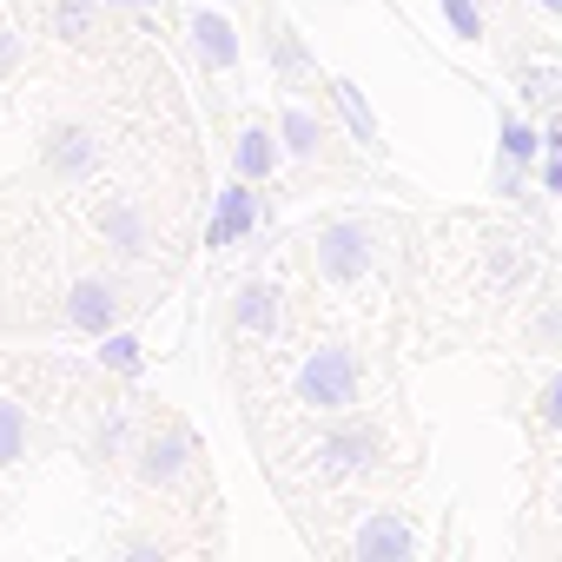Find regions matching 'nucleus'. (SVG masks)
Returning a JSON list of instances; mask_svg holds the SVG:
<instances>
[{"label": "nucleus", "instance_id": "nucleus-1", "mask_svg": "<svg viewBox=\"0 0 562 562\" xmlns=\"http://www.w3.org/2000/svg\"><path fill=\"white\" fill-rule=\"evenodd\" d=\"M199 54H205V60H218V67H225V60H232V41H225V27H218V21H212V14H205V21H199Z\"/></svg>", "mask_w": 562, "mask_h": 562}, {"label": "nucleus", "instance_id": "nucleus-2", "mask_svg": "<svg viewBox=\"0 0 562 562\" xmlns=\"http://www.w3.org/2000/svg\"><path fill=\"white\" fill-rule=\"evenodd\" d=\"M245 225V192H225V212H218V225H212V238H232Z\"/></svg>", "mask_w": 562, "mask_h": 562}, {"label": "nucleus", "instance_id": "nucleus-3", "mask_svg": "<svg viewBox=\"0 0 562 562\" xmlns=\"http://www.w3.org/2000/svg\"><path fill=\"white\" fill-rule=\"evenodd\" d=\"M258 166H271V146H265V133H251V139H245V172H258Z\"/></svg>", "mask_w": 562, "mask_h": 562}, {"label": "nucleus", "instance_id": "nucleus-4", "mask_svg": "<svg viewBox=\"0 0 562 562\" xmlns=\"http://www.w3.org/2000/svg\"><path fill=\"white\" fill-rule=\"evenodd\" d=\"M450 21H457L463 34H476V21H470V0H450Z\"/></svg>", "mask_w": 562, "mask_h": 562}]
</instances>
